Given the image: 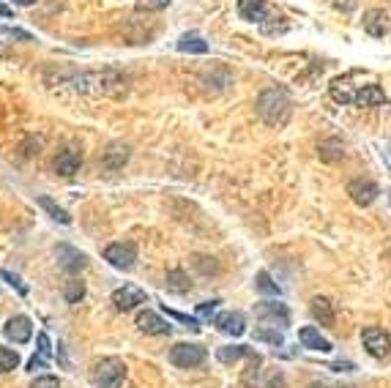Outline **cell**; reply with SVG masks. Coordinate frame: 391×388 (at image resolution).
Returning a JSON list of instances; mask_svg holds the SVG:
<instances>
[{
	"label": "cell",
	"mask_w": 391,
	"mask_h": 388,
	"mask_svg": "<svg viewBox=\"0 0 391 388\" xmlns=\"http://www.w3.org/2000/svg\"><path fill=\"white\" fill-rule=\"evenodd\" d=\"M129 162V145L124 143H112L102 153V167L104 170H124V164Z\"/></svg>",
	"instance_id": "obj_16"
},
{
	"label": "cell",
	"mask_w": 391,
	"mask_h": 388,
	"mask_svg": "<svg viewBox=\"0 0 391 388\" xmlns=\"http://www.w3.org/2000/svg\"><path fill=\"white\" fill-rule=\"evenodd\" d=\"M214 326L219 328L227 336H241L247 331V317L241 312H219L214 317Z\"/></svg>",
	"instance_id": "obj_12"
},
{
	"label": "cell",
	"mask_w": 391,
	"mask_h": 388,
	"mask_svg": "<svg viewBox=\"0 0 391 388\" xmlns=\"http://www.w3.org/2000/svg\"><path fill=\"white\" fill-rule=\"evenodd\" d=\"M255 339H257V342H268L271 348H282V345H285V336H282V331H276V328H257V331H255Z\"/></svg>",
	"instance_id": "obj_28"
},
{
	"label": "cell",
	"mask_w": 391,
	"mask_h": 388,
	"mask_svg": "<svg viewBox=\"0 0 391 388\" xmlns=\"http://www.w3.org/2000/svg\"><path fill=\"white\" fill-rule=\"evenodd\" d=\"M317 156H320L323 162H337V159L345 156V145H342V140H337V137L323 140V143L317 145Z\"/></svg>",
	"instance_id": "obj_25"
},
{
	"label": "cell",
	"mask_w": 391,
	"mask_h": 388,
	"mask_svg": "<svg viewBox=\"0 0 391 388\" xmlns=\"http://www.w3.org/2000/svg\"><path fill=\"white\" fill-rule=\"evenodd\" d=\"M247 383L249 388H285V375L279 369H271V367H252L247 372Z\"/></svg>",
	"instance_id": "obj_8"
},
{
	"label": "cell",
	"mask_w": 391,
	"mask_h": 388,
	"mask_svg": "<svg viewBox=\"0 0 391 388\" xmlns=\"http://www.w3.org/2000/svg\"><path fill=\"white\" fill-rule=\"evenodd\" d=\"M331 369H337V372H353V364H350V361H339V364H334V367Z\"/></svg>",
	"instance_id": "obj_39"
},
{
	"label": "cell",
	"mask_w": 391,
	"mask_h": 388,
	"mask_svg": "<svg viewBox=\"0 0 391 388\" xmlns=\"http://www.w3.org/2000/svg\"><path fill=\"white\" fill-rule=\"evenodd\" d=\"M104 260L118 271H132L137 263V246L132 241H118V244H110L104 249Z\"/></svg>",
	"instance_id": "obj_4"
},
{
	"label": "cell",
	"mask_w": 391,
	"mask_h": 388,
	"mask_svg": "<svg viewBox=\"0 0 391 388\" xmlns=\"http://www.w3.org/2000/svg\"><path fill=\"white\" fill-rule=\"evenodd\" d=\"M124 377H126V364L121 358H115V355L102 358L93 367V375H91V380H93L96 388H121Z\"/></svg>",
	"instance_id": "obj_3"
},
{
	"label": "cell",
	"mask_w": 391,
	"mask_h": 388,
	"mask_svg": "<svg viewBox=\"0 0 391 388\" xmlns=\"http://www.w3.org/2000/svg\"><path fill=\"white\" fill-rule=\"evenodd\" d=\"M30 388H61V380H58V377H52V375H42V377H36V380H33V386Z\"/></svg>",
	"instance_id": "obj_37"
},
{
	"label": "cell",
	"mask_w": 391,
	"mask_h": 388,
	"mask_svg": "<svg viewBox=\"0 0 391 388\" xmlns=\"http://www.w3.org/2000/svg\"><path fill=\"white\" fill-rule=\"evenodd\" d=\"M178 52H189V55H206L208 41L200 33H184L178 39Z\"/></svg>",
	"instance_id": "obj_23"
},
{
	"label": "cell",
	"mask_w": 391,
	"mask_h": 388,
	"mask_svg": "<svg viewBox=\"0 0 391 388\" xmlns=\"http://www.w3.org/2000/svg\"><path fill=\"white\" fill-rule=\"evenodd\" d=\"M134 3H137V8H143V11H162V8H167L170 0H134Z\"/></svg>",
	"instance_id": "obj_36"
},
{
	"label": "cell",
	"mask_w": 391,
	"mask_h": 388,
	"mask_svg": "<svg viewBox=\"0 0 391 388\" xmlns=\"http://www.w3.org/2000/svg\"><path fill=\"white\" fill-rule=\"evenodd\" d=\"M49 355H52V342H49V336L47 334H39V353L30 358V364H28V369L30 372H36V369H42L49 364Z\"/></svg>",
	"instance_id": "obj_24"
},
{
	"label": "cell",
	"mask_w": 391,
	"mask_h": 388,
	"mask_svg": "<svg viewBox=\"0 0 391 388\" xmlns=\"http://www.w3.org/2000/svg\"><path fill=\"white\" fill-rule=\"evenodd\" d=\"M364 30L375 36V39H380V36H386V30H389V14L383 11V8H370L367 14H364Z\"/></svg>",
	"instance_id": "obj_17"
},
{
	"label": "cell",
	"mask_w": 391,
	"mask_h": 388,
	"mask_svg": "<svg viewBox=\"0 0 391 388\" xmlns=\"http://www.w3.org/2000/svg\"><path fill=\"white\" fill-rule=\"evenodd\" d=\"M74 88L85 93H96V96H110V99H121L129 90V80L115 69H104V71H91L74 77Z\"/></svg>",
	"instance_id": "obj_2"
},
{
	"label": "cell",
	"mask_w": 391,
	"mask_h": 388,
	"mask_svg": "<svg viewBox=\"0 0 391 388\" xmlns=\"http://www.w3.org/2000/svg\"><path fill=\"white\" fill-rule=\"evenodd\" d=\"M255 287H257L263 295H279V285L271 279V274H268V271H260V274L255 276Z\"/></svg>",
	"instance_id": "obj_30"
},
{
	"label": "cell",
	"mask_w": 391,
	"mask_h": 388,
	"mask_svg": "<svg viewBox=\"0 0 391 388\" xmlns=\"http://www.w3.org/2000/svg\"><path fill=\"white\" fill-rule=\"evenodd\" d=\"M255 317L260 323H268V326H279V328H288L290 326V309L279 301H260L255 307Z\"/></svg>",
	"instance_id": "obj_7"
},
{
	"label": "cell",
	"mask_w": 391,
	"mask_h": 388,
	"mask_svg": "<svg viewBox=\"0 0 391 388\" xmlns=\"http://www.w3.org/2000/svg\"><path fill=\"white\" fill-rule=\"evenodd\" d=\"M63 298H66L69 304H80L85 298V285L80 279H69L66 287H63Z\"/></svg>",
	"instance_id": "obj_29"
},
{
	"label": "cell",
	"mask_w": 391,
	"mask_h": 388,
	"mask_svg": "<svg viewBox=\"0 0 391 388\" xmlns=\"http://www.w3.org/2000/svg\"><path fill=\"white\" fill-rule=\"evenodd\" d=\"M329 93L337 104H356V88L350 85L348 77H339V80L331 82Z\"/></svg>",
	"instance_id": "obj_21"
},
{
	"label": "cell",
	"mask_w": 391,
	"mask_h": 388,
	"mask_svg": "<svg viewBox=\"0 0 391 388\" xmlns=\"http://www.w3.org/2000/svg\"><path fill=\"white\" fill-rule=\"evenodd\" d=\"M14 3H17V6H33L36 0H14Z\"/></svg>",
	"instance_id": "obj_40"
},
{
	"label": "cell",
	"mask_w": 391,
	"mask_h": 388,
	"mask_svg": "<svg viewBox=\"0 0 391 388\" xmlns=\"http://www.w3.org/2000/svg\"><path fill=\"white\" fill-rule=\"evenodd\" d=\"M216 307H219V301H206V304H200V307H197V317H206V320H211V317H214V312H216Z\"/></svg>",
	"instance_id": "obj_38"
},
{
	"label": "cell",
	"mask_w": 391,
	"mask_h": 388,
	"mask_svg": "<svg viewBox=\"0 0 391 388\" xmlns=\"http://www.w3.org/2000/svg\"><path fill=\"white\" fill-rule=\"evenodd\" d=\"M309 312H312V317L320 323V326L331 328L334 326V307H331L329 298H323V295H317V298H312V304H309Z\"/></svg>",
	"instance_id": "obj_20"
},
{
	"label": "cell",
	"mask_w": 391,
	"mask_h": 388,
	"mask_svg": "<svg viewBox=\"0 0 391 388\" xmlns=\"http://www.w3.org/2000/svg\"><path fill=\"white\" fill-rule=\"evenodd\" d=\"M110 301H112V307L118 309V312H132V309H137L140 304H145L148 295H145V290H140L137 285H124L112 293Z\"/></svg>",
	"instance_id": "obj_9"
},
{
	"label": "cell",
	"mask_w": 391,
	"mask_h": 388,
	"mask_svg": "<svg viewBox=\"0 0 391 388\" xmlns=\"http://www.w3.org/2000/svg\"><path fill=\"white\" fill-rule=\"evenodd\" d=\"M356 104L358 107H380V104H386V93L378 85H361L356 90Z\"/></svg>",
	"instance_id": "obj_22"
},
{
	"label": "cell",
	"mask_w": 391,
	"mask_h": 388,
	"mask_svg": "<svg viewBox=\"0 0 391 388\" xmlns=\"http://www.w3.org/2000/svg\"><path fill=\"white\" fill-rule=\"evenodd\" d=\"M165 312H167V317H173V320H178V323H184L189 331H200V323H197V317H189V314H181V312H173V309H167L165 307Z\"/></svg>",
	"instance_id": "obj_34"
},
{
	"label": "cell",
	"mask_w": 391,
	"mask_h": 388,
	"mask_svg": "<svg viewBox=\"0 0 391 388\" xmlns=\"http://www.w3.org/2000/svg\"><path fill=\"white\" fill-rule=\"evenodd\" d=\"M0 279H6V282H8V285L14 287V290H17L20 295H28V285L22 282V279H20V276H17V274H11V271H6V268H0Z\"/></svg>",
	"instance_id": "obj_35"
},
{
	"label": "cell",
	"mask_w": 391,
	"mask_h": 388,
	"mask_svg": "<svg viewBox=\"0 0 391 388\" xmlns=\"http://www.w3.org/2000/svg\"><path fill=\"white\" fill-rule=\"evenodd\" d=\"M14 41H33V36L20 28H0V44H14Z\"/></svg>",
	"instance_id": "obj_31"
},
{
	"label": "cell",
	"mask_w": 391,
	"mask_h": 388,
	"mask_svg": "<svg viewBox=\"0 0 391 388\" xmlns=\"http://www.w3.org/2000/svg\"><path fill=\"white\" fill-rule=\"evenodd\" d=\"M361 342H364V350L370 353L372 358H389L391 355V336L383 331V328L378 326H370L364 328V334H361Z\"/></svg>",
	"instance_id": "obj_6"
},
{
	"label": "cell",
	"mask_w": 391,
	"mask_h": 388,
	"mask_svg": "<svg viewBox=\"0 0 391 388\" xmlns=\"http://www.w3.org/2000/svg\"><path fill=\"white\" fill-rule=\"evenodd\" d=\"M3 334H6L11 342L25 345V342L33 336V323H30V317H25V314H14V317L3 326Z\"/></svg>",
	"instance_id": "obj_11"
},
{
	"label": "cell",
	"mask_w": 391,
	"mask_h": 388,
	"mask_svg": "<svg viewBox=\"0 0 391 388\" xmlns=\"http://www.w3.org/2000/svg\"><path fill=\"white\" fill-rule=\"evenodd\" d=\"M17 367H20V355L14 350L0 348V372L6 375V372H14Z\"/></svg>",
	"instance_id": "obj_33"
},
{
	"label": "cell",
	"mask_w": 391,
	"mask_h": 388,
	"mask_svg": "<svg viewBox=\"0 0 391 388\" xmlns=\"http://www.w3.org/2000/svg\"><path fill=\"white\" fill-rule=\"evenodd\" d=\"M309 388H337V386H329V383H312Z\"/></svg>",
	"instance_id": "obj_41"
},
{
	"label": "cell",
	"mask_w": 391,
	"mask_h": 388,
	"mask_svg": "<svg viewBox=\"0 0 391 388\" xmlns=\"http://www.w3.org/2000/svg\"><path fill=\"white\" fill-rule=\"evenodd\" d=\"M260 121L271 126V129H282L288 126L290 115H293V99H290L288 88H279V85H271L266 88L260 96H257V104H255Z\"/></svg>",
	"instance_id": "obj_1"
},
{
	"label": "cell",
	"mask_w": 391,
	"mask_h": 388,
	"mask_svg": "<svg viewBox=\"0 0 391 388\" xmlns=\"http://www.w3.org/2000/svg\"><path fill=\"white\" fill-rule=\"evenodd\" d=\"M58 260H61V268H66L69 274H77V271H83V268L88 266L83 252H77V249H71V246H61V249H58Z\"/></svg>",
	"instance_id": "obj_19"
},
{
	"label": "cell",
	"mask_w": 391,
	"mask_h": 388,
	"mask_svg": "<svg viewBox=\"0 0 391 388\" xmlns=\"http://www.w3.org/2000/svg\"><path fill=\"white\" fill-rule=\"evenodd\" d=\"M244 355H257V353H252L249 348H244V345H225V348L216 350V358L222 361V364H235V361H241Z\"/></svg>",
	"instance_id": "obj_26"
},
{
	"label": "cell",
	"mask_w": 391,
	"mask_h": 388,
	"mask_svg": "<svg viewBox=\"0 0 391 388\" xmlns=\"http://www.w3.org/2000/svg\"><path fill=\"white\" fill-rule=\"evenodd\" d=\"M348 194L356 205L367 208V205H372L375 200H378L380 189H378V184H375L372 178H353V181L348 184Z\"/></svg>",
	"instance_id": "obj_10"
},
{
	"label": "cell",
	"mask_w": 391,
	"mask_h": 388,
	"mask_svg": "<svg viewBox=\"0 0 391 388\" xmlns=\"http://www.w3.org/2000/svg\"><path fill=\"white\" fill-rule=\"evenodd\" d=\"M39 205H42L44 211H47V213H49V216H52L55 222H61V225H71V216H69V213L63 211L61 205L52 203V200H49L47 194H42V197H39Z\"/></svg>",
	"instance_id": "obj_27"
},
{
	"label": "cell",
	"mask_w": 391,
	"mask_h": 388,
	"mask_svg": "<svg viewBox=\"0 0 391 388\" xmlns=\"http://www.w3.org/2000/svg\"><path fill=\"white\" fill-rule=\"evenodd\" d=\"M298 342H301L307 350H317V353H331V350H334L329 339H326V336H320V331H317V328H312V326L298 331Z\"/></svg>",
	"instance_id": "obj_18"
},
{
	"label": "cell",
	"mask_w": 391,
	"mask_h": 388,
	"mask_svg": "<svg viewBox=\"0 0 391 388\" xmlns=\"http://www.w3.org/2000/svg\"><path fill=\"white\" fill-rule=\"evenodd\" d=\"M80 167H83V153L77 148H66L55 159V172L63 178H71L74 172H80Z\"/></svg>",
	"instance_id": "obj_14"
},
{
	"label": "cell",
	"mask_w": 391,
	"mask_h": 388,
	"mask_svg": "<svg viewBox=\"0 0 391 388\" xmlns=\"http://www.w3.org/2000/svg\"><path fill=\"white\" fill-rule=\"evenodd\" d=\"M206 358H208V353L203 345H186V342H181V345H175V348L170 350V361H173L178 369L200 367Z\"/></svg>",
	"instance_id": "obj_5"
},
{
	"label": "cell",
	"mask_w": 391,
	"mask_h": 388,
	"mask_svg": "<svg viewBox=\"0 0 391 388\" xmlns=\"http://www.w3.org/2000/svg\"><path fill=\"white\" fill-rule=\"evenodd\" d=\"M238 17L263 25L268 20V3L266 0H238Z\"/></svg>",
	"instance_id": "obj_15"
},
{
	"label": "cell",
	"mask_w": 391,
	"mask_h": 388,
	"mask_svg": "<svg viewBox=\"0 0 391 388\" xmlns=\"http://www.w3.org/2000/svg\"><path fill=\"white\" fill-rule=\"evenodd\" d=\"M167 287H170V290H175V293H186L192 285L186 282L184 271H181V268H175V271H170V274H167Z\"/></svg>",
	"instance_id": "obj_32"
},
{
	"label": "cell",
	"mask_w": 391,
	"mask_h": 388,
	"mask_svg": "<svg viewBox=\"0 0 391 388\" xmlns=\"http://www.w3.org/2000/svg\"><path fill=\"white\" fill-rule=\"evenodd\" d=\"M137 328L143 331V334H151V336H165L173 331V326L167 323L165 317H159L156 312H151V309H145L137 314Z\"/></svg>",
	"instance_id": "obj_13"
}]
</instances>
